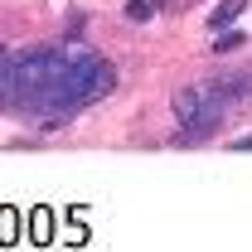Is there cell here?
<instances>
[{"mask_svg": "<svg viewBox=\"0 0 252 252\" xmlns=\"http://www.w3.org/2000/svg\"><path fill=\"white\" fill-rule=\"evenodd\" d=\"M117 88V68L88 44L0 49V107L63 126Z\"/></svg>", "mask_w": 252, "mask_h": 252, "instance_id": "cell-1", "label": "cell"}, {"mask_svg": "<svg viewBox=\"0 0 252 252\" xmlns=\"http://www.w3.org/2000/svg\"><path fill=\"white\" fill-rule=\"evenodd\" d=\"M252 97V73H223V78H199V83H185L180 93L170 97V107H175V122H180V136L175 141H199V136H209L214 126L238 107V102H248Z\"/></svg>", "mask_w": 252, "mask_h": 252, "instance_id": "cell-2", "label": "cell"}, {"mask_svg": "<svg viewBox=\"0 0 252 252\" xmlns=\"http://www.w3.org/2000/svg\"><path fill=\"white\" fill-rule=\"evenodd\" d=\"M243 10H248V0H223L219 10H214V15H209V30L219 34L223 25H233V20H238V15H243Z\"/></svg>", "mask_w": 252, "mask_h": 252, "instance_id": "cell-3", "label": "cell"}, {"mask_svg": "<svg viewBox=\"0 0 252 252\" xmlns=\"http://www.w3.org/2000/svg\"><path fill=\"white\" fill-rule=\"evenodd\" d=\"M243 44H248V39H243L238 30H228V34L219 30V44H214V49H219V54H233V49H243Z\"/></svg>", "mask_w": 252, "mask_h": 252, "instance_id": "cell-4", "label": "cell"}, {"mask_svg": "<svg viewBox=\"0 0 252 252\" xmlns=\"http://www.w3.org/2000/svg\"><path fill=\"white\" fill-rule=\"evenodd\" d=\"M126 15H131V20H151V15H156V0H131Z\"/></svg>", "mask_w": 252, "mask_h": 252, "instance_id": "cell-5", "label": "cell"}, {"mask_svg": "<svg viewBox=\"0 0 252 252\" xmlns=\"http://www.w3.org/2000/svg\"><path fill=\"white\" fill-rule=\"evenodd\" d=\"M233 146H238V151H252V136H238V141H233Z\"/></svg>", "mask_w": 252, "mask_h": 252, "instance_id": "cell-6", "label": "cell"}]
</instances>
